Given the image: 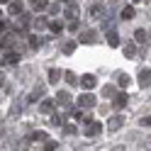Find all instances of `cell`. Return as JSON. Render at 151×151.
<instances>
[{
  "label": "cell",
  "instance_id": "1",
  "mask_svg": "<svg viewBox=\"0 0 151 151\" xmlns=\"http://www.w3.org/2000/svg\"><path fill=\"white\" fill-rule=\"evenodd\" d=\"M78 105H81L83 110H93V107L98 105V100H95V95H93V93L88 90V93H83V95L78 98Z\"/></svg>",
  "mask_w": 151,
  "mask_h": 151
},
{
  "label": "cell",
  "instance_id": "2",
  "mask_svg": "<svg viewBox=\"0 0 151 151\" xmlns=\"http://www.w3.org/2000/svg\"><path fill=\"white\" fill-rule=\"evenodd\" d=\"M102 132V124L100 122H88V127H86V137H98Z\"/></svg>",
  "mask_w": 151,
  "mask_h": 151
},
{
  "label": "cell",
  "instance_id": "3",
  "mask_svg": "<svg viewBox=\"0 0 151 151\" xmlns=\"http://www.w3.org/2000/svg\"><path fill=\"white\" fill-rule=\"evenodd\" d=\"M81 86L86 88V90H93V88L98 86V78H95V76H90V73H88V76H83V78H81Z\"/></svg>",
  "mask_w": 151,
  "mask_h": 151
},
{
  "label": "cell",
  "instance_id": "4",
  "mask_svg": "<svg viewBox=\"0 0 151 151\" xmlns=\"http://www.w3.org/2000/svg\"><path fill=\"white\" fill-rule=\"evenodd\" d=\"M122 124H124V117H110L107 119V132H117Z\"/></svg>",
  "mask_w": 151,
  "mask_h": 151
},
{
  "label": "cell",
  "instance_id": "5",
  "mask_svg": "<svg viewBox=\"0 0 151 151\" xmlns=\"http://www.w3.org/2000/svg\"><path fill=\"white\" fill-rule=\"evenodd\" d=\"M56 102H59L61 107H68V105H71V93H66V90H61L59 95H56Z\"/></svg>",
  "mask_w": 151,
  "mask_h": 151
},
{
  "label": "cell",
  "instance_id": "6",
  "mask_svg": "<svg viewBox=\"0 0 151 151\" xmlns=\"http://www.w3.org/2000/svg\"><path fill=\"white\" fill-rule=\"evenodd\" d=\"M127 93H119V95H115V100H112V102H115V107L117 110H122V107H127Z\"/></svg>",
  "mask_w": 151,
  "mask_h": 151
},
{
  "label": "cell",
  "instance_id": "7",
  "mask_svg": "<svg viewBox=\"0 0 151 151\" xmlns=\"http://www.w3.org/2000/svg\"><path fill=\"white\" fill-rule=\"evenodd\" d=\"M149 76H151L149 68H144V71L139 73V86H141V88H149Z\"/></svg>",
  "mask_w": 151,
  "mask_h": 151
},
{
  "label": "cell",
  "instance_id": "8",
  "mask_svg": "<svg viewBox=\"0 0 151 151\" xmlns=\"http://www.w3.org/2000/svg\"><path fill=\"white\" fill-rule=\"evenodd\" d=\"M81 42H83V44H93V42H95V32H93V29L83 32V34H81Z\"/></svg>",
  "mask_w": 151,
  "mask_h": 151
},
{
  "label": "cell",
  "instance_id": "9",
  "mask_svg": "<svg viewBox=\"0 0 151 151\" xmlns=\"http://www.w3.org/2000/svg\"><path fill=\"white\" fill-rule=\"evenodd\" d=\"M17 61H20V54L17 51H7L5 59H3V63H17Z\"/></svg>",
  "mask_w": 151,
  "mask_h": 151
},
{
  "label": "cell",
  "instance_id": "10",
  "mask_svg": "<svg viewBox=\"0 0 151 151\" xmlns=\"http://www.w3.org/2000/svg\"><path fill=\"white\" fill-rule=\"evenodd\" d=\"M42 93H44V86H42V83H39V86L34 88V93H32V95H29V102H37V100L42 98Z\"/></svg>",
  "mask_w": 151,
  "mask_h": 151
},
{
  "label": "cell",
  "instance_id": "11",
  "mask_svg": "<svg viewBox=\"0 0 151 151\" xmlns=\"http://www.w3.org/2000/svg\"><path fill=\"white\" fill-rule=\"evenodd\" d=\"M39 110L44 112V115H49V112H54V102H51V100H44L42 105H39Z\"/></svg>",
  "mask_w": 151,
  "mask_h": 151
},
{
  "label": "cell",
  "instance_id": "12",
  "mask_svg": "<svg viewBox=\"0 0 151 151\" xmlns=\"http://www.w3.org/2000/svg\"><path fill=\"white\" fill-rule=\"evenodd\" d=\"M107 44H110V46H117V44H119V37H117V32H115V29L107 32Z\"/></svg>",
  "mask_w": 151,
  "mask_h": 151
},
{
  "label": "cell",
  "instance_id": "13",
  "mask_svg": "<svg viewBox=\"0 0 151 151\" xmlns=\"http://www.w3.org/2000/svg\"><path fill=\"white\" fill-rule=\"evenodd\" d=\"M61 78V71L59 68H49V83H59Z\"/></svg>",
  "mask_w": 151,
  "mask_h": 151
},
{
  "label": "cell",
  "instance_id": "14",
  "mask_svg": "<svg viewBox=\"0 0 151 151\" xmlns=\"http://www.w3.org/2000/svg\"><path fill=\"white\" fill-rule=\"evenodd\" d=\"M66 17H68V20H76V17H78V7L68 5V7H66Z\"/></svg>",
  "mask_w": 151,
  "mask_h": 151
},
{
  "label": "cell",
  "instance_id": "15",
  "mask_svg": "<svg viewBox=\"0 0 151 151\" xmlns=\"http://www.w3.org/2000/svg\"><path fill=\"white\" fill-rule=\"evenodd\" d=\"M10 15H22V3H10Z\"/></svg>",
  "mask_w": 151,
  "mask_h": 151
},
{
  "label": "cell",
  "instance_id": "16",
  "mask_svg": "<svg viewBox=\"0 0 151 151\" xmlns=\"http://www.w3.org/2000/svg\"><path fill=\"white\" fill-rule=\"evenodd\" d=\"M134 37H137V42H139V44H146V39H149L146 29H137V34H134Z\"/></svg>",
  "mask_w": 151,
  "mask_h": 151
},
{
  "label": "cell",
  "instance_id": "17",
  "mask_svg": "<svg viewBox=\"0 0 151 151\" xmlns=\"http://www.w3.org/2000/svg\"><path fill=\"white\" fill-rule=\"evenodd\" d=\"M117 83H119V88H127V86H129V76L119 73V76H117Z\"/></svg>",
  "mask_w": 151,
  "mask_h": 151
},
{
  "label": "cell",
  "instance_id": "18",
  "mask_svg": "<svg viewBox=\"0 0 151 151\" xmlns=\"http://www.w3.org/2000/svg\"><path fill=\"white\" fill-rule=\"evenodd\" d=\"M134 17V7H124L122 10V20H132Z\"/></svg>",
  "mask_w": 151,
  "mask_h": 151
},
{
  "label": "cell",
  "instance_id": "19",
  "mask_svg": "<svg viewBox=\"0 0 151 151\" xmlns=\"http://www.w3.org/2000/svg\"><path fill=\"white\" fill-rule=\"evenodd\" d=\"M29 20H32L29 15H22V17H20V22H17V27H20V29H24V27L29 24Z\"/></svg>",
  "mask_w": 151,
  "mask_h": 151
},
{
  "label": "cell",
  "instance_id": "20",
  "mask_svg": "<svg viewBox=\"0 0 151 151\" xmlns=\"http://www.w3.org/2000/svg\"><path fill=\"white\" fill-rule=\"evenodd\" d=\"M46 27H51V32H54V34H59V32L63 29V24H61V22H56V20H54L51 24H46Z\"/></svg>",
  "mask_w": 151,
  "mask_h": 151
},
{
  "label": "cell",
  "instance_id": "21",
  "mask_svg": "<svg viewBox=\"0 0 151 151\" xmlns=\"http://www.w3.org/2000/svg\"><path fill=\"white\" fill-rule=\"evenodd\" d=\"M46 24H49V22H46L44 17H37V20H34V27H37V29H44Z\"/></svg>",
  "mask_w": 151,
  "mask_h": 151
},
{
  "label": "cell",
  "instance_id": "22",
  "mask_svg": "<svg viewBox=\"0 0 151 151\" xmlns=\"http://www.w3.org/2000/svg\"><path fill=\"white\" fill-rule=\"evenodd\" d=\"M102 95H105V98H112V95H115V86H105V88H102Z\"/></svg>",
  "mask_w": 151,
  "mask_h": 151
},
{
  "label": "cell",
  "instance_id": "23",
  "mask_svg": "<svg viewBox=\"0 0 151 151\" xmlns=\"http://www.w3.org/2000/svg\"><path fill=\"white\" fill-rule=\"evenodd\" d=\"M134 54H137V46L134 44H127L124 46V56H134Z\"/></svg>",
  "mask_w": 151,
  "mask_h": 151
},
{
  "label": "cell",
  "instance_id": "24",
  "mask_svg": "<svg viewBox=\"0 0 151 151\" xmlns=\"http://www.w3.org/2000/svg\"><path fill=\"white\" fill-rule=\"evenodd\" d=\"M32 7H34V10H44V7H46V0H34Z\"/></svg>",
  "mask_w": 151,
  "mask_h": 151
},
{
  "label": "cell",
  "instance_id": "25",
  "mask_svg": "<svg viewBox=\"0 0 151 151\" xmlns=\"http://www.w3.org/2000/svg\"><path fill=\"white\" fill-rule=\"evenodd\" d=\"M66 81H68V86H76V83H78V78H76V73H66Z\"/></svg>",
  "mask_w": 151,
  "mask_h": 151
},
{
  "label": "cell",
  "instance_id": "26",
  "mask_svg": "<svg viewBox=\"0 0 151 151\" xmlns=\"http://www.w3.org/2000/svg\"><path fill=\"white\" fill-rule=\"evenodd\" d=\"M29 46H32V49H37V46H39V37H29Z\"/></svg>",
  "mask_w": 151,
  "mask_h": 151
},
{
  "label": "cell",
  "instance_id": "27",
  "mask_svg": "<svg viewBox=\"0 0 151 151\" xmlns=\"http://www.w3.org/2000/svg\"><path fill=\"white\" fill-rule=\"evenodd\" d=\"M73 49H76V44H73V42H68V44L63 46V54H73Z\"/></svg>",
  "mask_w": 151,
  "mask_h": 151
},
{
  "label": "cell",
  "instance_id": "28",
  "mask_svg": "<svg viewBox=\"0 0 151 151\" xmlns=\"http://www.w3.org/2000/svg\"><path fill=\"white\" fill-rule=\"evenodd\" d=\"M44 137H46V134H44V132H34V134H32L29 139H32V141H39V139H44Z\"/></svg>",
  "mask_w": 151,
  "mask_h": 151
},
{
  "label": "cell",
  "instance_id": "29",
  "mask_svg": "<svg viewBox=\"0 0 151 151\" xmlns=\"http://www.w3.org/2000/svg\"><path fill=\"white\" fill-rule=\"evenodd\" d=\"M54 149H56V141H49V144L44 146V151H54Z\"/></svg>",
  "mask_w": 151,
  "mask_h": 151
},
{
  "label": "cell",
  "instance_id": "30",
  "mask_svg": "<svg viewBox=\"0 0 151 151\" xmlns=\"http://www.w3.org/2000/svg\"><path fill=\"white\" fill-rule=\"evenodd\" d=\"M51 124H61V115H54L51 117Z\"/></svg>",
  "mask_w": 151,
  "mask_h": 151
},
{
  "label": "cell",
  "instance_id": "31",
  "mask_svg": "<svg viewBox=\"0 0 151 151\" xmlns=\"http://www.w3.org/2000/svg\"><path fill=\"white\" fill-rule=\"evenodd\" d=\"M66 134H76V127L73 124H66Z\"/></svg>",
  "mask_w": 151,
  "mask_h": 151
},
{
  "label": "cell",
  "instance_id": "32",
  "mask_svg": "<svg viewBox=\"0 0 151 151\" xmlns=\"http://www.w3.org/2000/svg\"><path fill=\"white\" fill-rule=\"evenodd\" d=\"M112 151H127L124 146H115V149H112Z\"/></svg>",
  "mask_w": 151,
  "mask_h": 151
},
{
  "label": "cell",
  "instance_id": "33",
  "mask_svg": "<svg viewBox=\"0 0 151 151\" xmlns=\"http://www.w3.org/2000/svg\"><path fill=\"white\" fill-rule=\"evenodd\" d=\"M5 32V22H0V34H3Z\"/></svg>",
  "mask_w": 151,
  "mask_h": 151
},
{
  "label": "cell",
  "instance_id": "34",
  "mask_svg": "<svg viewBox=\"0 0 151 151\" xmlns=\"http://www.w3.org/2000/svg\"><path fill=\"white\" fill-rule=\"evenodd\" d=\"M3 78H5V76H3V73H0V86H3Z\"/></svg>",
  "mask_w": 151,
  "mask_h": 151
},
{
  "label": "cell",
  "instance_id": "35",
  "mask_svg": "<svg viewBox=\"0 0 151 151\" xmlns=\"http://www.w3.org/2000/svg\"><path fill=\"white\" fill-rule=\"evenodd\" d=\"M134 3H146V0H134Z\"/></svg>",
  "mask_w": 151,
  "mask_h": 151
},
{
  "label": "cell",
  "instance_id": "36",
  "mask_svg": "<svg viewBox=\"0 0 151 151\" xmlns=\"http://www.w3.org/2000/svg\"><path fill=\"white\" fill-rule=\"evenodd\" d=\"M0 3H7V0H0Z\"/></svg>",
  "mask_w": 151,
  "mask_h": 151
},
{
  "label": "cell",
  "instance_id": "37",
  "mask_svg": "<svg viewBox=\"0 0 151 151\" xmlns=\"http://www.w3.org/2000/svg\"><path fill=\"white\" fill-rule=\"evenodd\" d=\"M63 3H71V0H63Z\"/></svg>",
  "mask_w": 151,
  "mask_h": 151
},
{
  "label": "cell",
  "instance_id": "38",
  "mask_svg": "<svg viewBox=\"0 0 151 151\" xmlns=\"http://www.w3.org/2000/svg\"><path fill=\"white\" fill-rule=\"evenodd\" d=\"M0 49H3V44H0Z\"/></svg>",
  "mask_w": 151,
  "mask_h": 151
}]
</instances>
